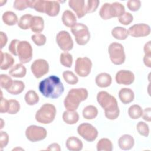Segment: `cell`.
<instances>
[{
  "mask_svg": "<svg viewBox=\"0 0 151 151\" xmlns=\"http://www.w3.org/2000/svg\"><path fill=\"white\" fill-rule=\"evenodd\" d=\"M40 92L47 98L55 99L64 93V87L60 78L52 75L41 81L39 83Z\"/></svg>",
  "mask_w": 151,
  "mask_h": 151,
  "instance_id": "cell-1",
  "label": "cell"
},
{
  "mask_svg": "<svg viewBox=\"0 0 151 151\" xmlns=\"http://www.w3.org/2000/svg\"><path fill=\"white\" fill-rule=\"evenodd\" d=\"M97 101L104 110L106 117L109 120L116 119L120 114V110L116 99L105 91H101L97 95Z\"/></svg>",
  "mask_w": 151,
  "mask_h": 151,
  "instance_id": "cell-2",
  "label": "cell"
},
{
  "mask_svg": "<svg viewBox=\"0 0 151 151\" xmlns=\"http://www.w3.org/2000/svg\"><path fill=\"white\" fill-rule=\"evenodd\" d=\"M88 96L87 89L84 88H72L69 90L64 100V105L67 110L76 111L80 103L86 100Z\"/></svg>",
  "mask_w": 151,
  "mask_h": 151,
  "instance_id": "cell-3",
  "label": "cell"
},
{
  "mask_svg": "<svg viewBox=\"0 0 151 151\" xmlns=\"http://www.w3.org/2000/svg\"><path fill=\"white\" fill-rule=\"evenodd\" d=\"M125 12L124 6L119 2L112 4L104 3L101 7L99 15L104 20H107L114 17H120Z\"/></svg>",
  "mask_w": 151,
  "mask_h": 151,
  "instance_id": "cell-4",
  "label": "cell"
},
{
  "mask_svg": "<svg viewBox=\"0 0 151 151\" xmlns=\"http://www.w3.org/2000/svg\"><path fill=\"white\" fill-rule=\"evenodd\" d=\"M56 108L50 103L44 104L36 112L35 118L37 122L42 124H50L55 119Z\"/></svg>",
  "mask_w": 151,
  "mask_h": 151,
  "instance_id": "cell-5",
  "label": "cell"
},
{
  "mask_svg": "<svg viewBox=\"0 0 151 151\" xmlns=\"http://www.w3.org/2000/svg\"><path fill=\"white\" fill-rule=\"evenodd\" d=\"M71 31L75 37L76 41L80 45L87 44L90 38V33L88 27L82 23H76L71 28Z\"/></svg>",
  "mask_w": 151,
  "mask_h": 151,
  "instance_id": "cell-6",
  "label": "cell"
},
{
  "mask_svg": "<svg viewBox=\"0 0 151 151\" xmlns=\"http://www.w3.org/2000/svg\"><path fill=\"white\" fill-rule=\"evenodd\" d=\"M108 52L111 62L115 65H121L125 61L126 55L123 46L118 42L111 43L108 48Z\"/></svg>",
  "mask_w": 151,
  "mask_h": 151,
  "instance_id": "cell-7",
  "label": "cell"
},
{
  "mask_svg": "<svg viewBox=\"0 0 151 151\" xmlns=\"http://www.w3.org/2000/svg\"><path fill=\"white\" fill-rule=\"evenodd\" d=\"M17 56L22 64L29 62L32 58V48L27 41H19L17 46Z\"/></svg>",
  "mask_w": 151,
  "mask_h": 151,
  "instance_id": "cell-8",
  "label": "cell"
},
{
  "mask_svg": "<svg viewBox=\"0 0 151 151\" xmlns=\"http://www.w3.org/2000/svg\"><path fill=\"white\" fill-rule=\"evenodd\" d=\"M47 135V132L46 129L41 126L31 125L25 130L27 139L32 142L42 140L46 138Z\"/></svg>",
  "mask_w": 151,
  "mask_h": 151,
  "instance_id": "cell-9",
  "label": "cell"
},
{
  "mask_svg": "<svg viewBox=\"0 0 151 151\" xmlns=\"http://www.w3.org/2000/svg\"><path fill=\"white\" fill-rule=\"evenodd\" d=\"M78 134L87 142L94 141L98 136L97 130L91 124L83 123L77 127Z\"/></svg>",
  "mask_w": 151,
  "mask_h": 151,
  "instance_id": "cell-10",
  "label": "cell"
},
{
  "mask_svg": "<svg viewBox=\"0 0 151 151\" xmlns=\"http://www.w3.org/2000/svg\"><path fill=\"white\" fill-rule=\"evenodd\" d=\"M92 67L91 60L87 57H78L75 64L74 70L76 74L81 77H85L89 75Z\"/></svg>",
  "mask_w": 151,
  "mask_h": 151,
  "instance_id": "cell-11",
  "label": "cell"
},
{
  "mask_svg": "<svg viewBox=\"0 0 151 151\" xmlns=\"http://www.w3.org/2000/svg\"><path fill=\"white\" fill-rule=\"evenodd\" d=\"M56 42L60 48L65 52H68L73 48L72 38L66 31H61L57 34Z\"/></svg>",
  "mask_w": 151,
  "mask_h": 151,
  "instance_id": "cell-12",
  "label": "cell"
},
{
  "mask_svg": "<svg viewBox=\"0 0 151 151\" xmlns=\"http://www.w3.org/2000/svg\"><path fill=\"white\" fill-rule=\"evenodd\" d=\"M31 70L37 78H40L49 71L48 63L44 59H37L32 63Z\"/></svg>",
  "mask_w": 151,
  "mask_h": 151,
  "instance_id": "cell-13",
  "label": "cell"
},
{
  "mask_svg": "<svg viewBox=\"0 0 151 151\" xmlns=\"http://www.w3.org/2000/svg\"><path fill=\"white\" fill-rule=\"evenodd\" d=\"M127 31L129 35L133 37H144L150 34V27L146 24L140 23L132 25Z\"/></svg>",
  "mask_w": 151,
  "mask_h": 151,
  "instance_id": "cell-14",
  "label": "cell"
},
{
  "mask_svg": "<svg viewBox=\"0 0 151 151\" xmlns=\"http://www.w3.org/2000/svg\"><path fill=\"white\" fill-rule=\"evenodd\" d=\"M134 74L129 70H121L119 71L115 77L116 81L119 84L130 85L134 81Z\"/></svg>",
  "mask_w": 151,
  "mask_h": 151,
  "instance_id": "cell-15",
  "label": "cell"
},
{
  "mask_svg": "<svg viewBox=\"0 0 151 151\" xmlns=\"http://www.w3.org/2000/svg\"><path fill=\"white\" fill-rule=\"evenodd\" d=\"M84 0H70L68 5L76 14L78 18H81L86 15V5Z\"/></svg>",
  "mask_w": 151,
  "mask_h": 151,
  "instance_id": "cell-16",
  "label": "cell"
},
{
  "mask_svg": "<svg viewBox=\"0 0 151 151\" xmlns=\"http://www.w3.org/2000/svg\"><path fill=\"white\" fill-rule=\"evenodd\" d=\"M60 5L58 1H45L44 5V13L50 17H55L60 12Z\"/></svg>",
  "mask_w": 151,
  "mask_h": 151,
  "instance_id": "cell-17",
  "label": "cell"
},
{
  "mask_svg": "<svg viewBox=\"0 0 151 151\" xmlns=\"http://www.w3.org/2000/svg\"><path fill=\"white\" fill-rule=\"evenodd\" d=\"M119 147L123 150H128L133 148L134 145V138L129 134H123L118 140Z\"/></svg>",
  "mask_w": 151,
  "mask_h": 151,
  "instance_id": "cell-18",
  "label": "cell"
},
{
  "mask_svg": "<svg viewBox=\"0 0 151 151\" xmlns=\"http://www.w3.org/2000/svg\"><path fill=\"white\" fill-rule=\"evenodd\" d=\"M96 84L100 88H106L110 86L112 83L111 76L106 73L99 74L95 78Z\"/></svg>",
  "mask_w": 151,
  "mask_h": 151,
  "instance_id": "cell-19",
  "label": "cell"
},
{
  "mask_svg": "<svg viewBox=\"0 0 151 151\" xmlns=\"http://www.w3.org/2000/svg\"><path fill=\"white\" fill-rule=\"evenodd\" d=\"M67 149L70 151H80L83 149L82 141L75 136L69 137L65 142Z\"/></svg>",
  "mask_w": 151,
  "mask_h": 151,
  "instance_id": "cell-20",
  "label": "cell"
},
{
  "mask_svg": "<svg viewBox=\"0 0 151 151\" xmlns=\"http://www.w3.org/2000/svg\"><path fill=\"white\" fill-rule=\"evenodd\" d=\"M119 97L124 104L132 102L134 99V94L133 91L129 88H121L119 92Z\"/></svg>",
  "mask_w": 151,
  "mask_h": 151,
  "instance_id": "cell-21",
  "label": "cell"
},
{
  "mask_svg": "<svg viewBox=\"0 0 151 151\" xmlns=\"http://www.w3.org/2000/svg\"><path fill=\"white\" fill-rule=\"evenodd\" d=\"M44 28V21L42 17L40 16H33L30 24V29L37 34L41 32Z\"/></svg>",
  "mask_w": 151,
  "mask_h": 151,
  "instance_id": "cell-22",
  "label": "cell"
},
{
  "mask_svg": "<svg viewBox=\"0 0 151 151\" xmlns=\"http://www.w3.org/2000/svg\"><path fill=\"white\" fill-rule=\"evenodd\" d=\"M1 52V65L0 68L2 70H6L11 67L14 64L15 60L12 55L9 54L5 52L2 51Z\"/></svg>",
  "mask_w": 151,
  "mask_h": 151,
  "instance_id": "cell-23",
  "label": "cell"
},
{
  "mask_svg": "<svg viewBox=\"0 0 151 151\" xmlns=\"http://www.w3.org/2000/svg\"><path fill=\"white\" fill-rule=\"evenodd\" d=\"M62 22L67 27L71 28L77 23L76 15L70 10H65L62 15Z\"/></svg>",
  "mask_w": 151,
  "mask_h": 151,
  "instance_id": "cell-24",
  "label": "cell"
},
{
  "mask_svg": "<svg viewBox=\"0 0 151 151\" xmlns=\"http://www.w3.org/2000/svg\"><path fill=\"white\" fill-rule=\"evenodd\" d=\"M27 73V69L22 63H18L13 66L9 71V74L16 78H22Z\"/></svg>",
  "mask_w": 151,
  "mask_h": 151,
  "instance_id": "cell-25",
  "label": "cell"
},
{
  "mask_svg": "<svg viewBox=\"0 0 151 151\" xmlns=\"http://www.w3.org/2000/svg\"><path fill=\"white\" fill-rule=\"evenodd\" d=\"M63 120L68 124H74L79 120V114L76 111L67 110L63 114Z\"/></svg>",
  "mask_w": 151,
  "mask_h": 151,
  "instance_id": "cell-26",
  "label": "cell"
},
{
  "mask_svg": "<svg viewBox=\"0 0 151 151\" xmlns=\"http://www.w3.org/2000/svg\"><path fill=\"white\" fill-rule=\"evenodd\" d=\"M25 88V84L22 81L14 80L11 86L6 90L9 94L17 95L21 93Z\"/></svg>",
  "mask_w": 151,
  "mask_h": 151,
  "instance_id": "cell-27",
  "label": "cell"
},
{
  "mask_svg": "<svg viewBox=\"0 0 151 151\" xmlns=\"http://www.w3.org/2000/svg\"><path fill=\"white\" fill-rule=\"evenodd\" d=\"M82 114L84 119L87 120H92L97 117L98 114V110L94 106L88 105L84 108Z\"/></svg>",
  "mask_w": 151,
  "mask_h": 151,
  "instance_id": "cell-28",
  "label": "cell"
},
{
  "mask_svg": "<svg viewBox=\"0 0 151 151\" xmlns=\"http://www.w3.org/2000/svg\"><path fill=\"white\" fill-rule=\"evenodd\" d=\"M2 18L5 24L9 26L15 25L18 21L17 15L14 12L9 11H6L3 14Z\"/></svg>",
  "mask_w": 151,
  "mask_h": 151,
  "instance_id": "cell-29",
  "label": "cell"
},
{
  "mask_svg": "<svg viewBox=\"0 0 151 151\" xmlns=\"http://www.w3.org/2000/svg\"><path fill=\"white\" fill-rule=\"evenodd\" d=\"M111 35L117 40H124L127 38L129 34L126 28L122 27H116L111 30Z\"/></svg>",
  "mask_w": 151,
  "mask_h": 151,
  "instance_id": "cell-30",
  "label": "cell"
},
{
  "mask_svg": "<svg viewBox=\"0 0 151 151\" xmlns=\"http://www.w3.org/2000/svg\"><path fill=\"white\" fill-rule=\"evenodd\" d=\"M97 151H111L113 150V144L110 140L107 138H102L97 143Z\"/></svg>",
  "mask_w": 151,
  "mask_h": 151,
  "instance_id": "cell-31",
  "label": "cell"
},
{
  "mask_svg": "<svg viewBox=\"0 0 151 151\" xmlns=\"http://www.w3.org/2000/svg\"><path fill=\"white\" fill-rule=\"evenodd\" d=\"M25 101L27 104L33 106L39 101V96L34 90L28 91L25 95Z\"/></svg>",
  "mask_w": 151,
  "mask_h": 151,
  "instance_id": "cell-32",
  "label": "cell"
},
{
  "mask_svg": "<svg viewBox=\"0 0 151 151\" xmlns=\"http://www.w3.org/2000/svg\"><path fill=\"white\" fill-rule=\"evenodd\" d=\"M32 15L29 14H26L21 17L19 20L18 22V26L24 30L28 29L30 28L31 21L32 18Z\"/></svg>",
  "mask_w": 151,
  "mask_h": 151,
  "instance_id": "cell-33",
  "label": "cell"
},
{
  "mask_svg": "<svg viewBox=\"0 0 151 151\" xmlns=\"http://www.w3.org/2000/svg\"><path fill=\"white\" fill-rule=\"evenodd\" d=\"M143 110L142 107L137 104L131 106L128 109V114L132 119H137L142 117Z\"/></svg>",
  "mask_w": 151,
  "mask_h": 151,
  "instance_id": "cell-34",
  "label": "cell"
},
{
  "mask_svg": "<svg viewBox=\"0 0 151 151\" xmlns=\"http://www.w3.org/2000/svg\"><path fill=\"white\" fill-rule=\"evenodd\" d=\"M63 77L65 81L68 84L74 85L77 84L78 81V78L77 76H76L73 72L69 70L64 71L63 73Z\"/></svg>",
  "mask_w": 151,
  "mask_h": 151,
  "instance_id": "cell-35",
  "label": "cell"
},
{
  "mask_svg": "<svg viewBox=\"0 0 151 151\" xmlns=\"http://www.w3.org/2000/svg\"><path fill=\"white\" fill-rule=\"evenodd\" d=\"M60 63L65 67H71L73 64V56L71 54L65 52H63L60 54Z\"/></svg>",
  "mask_w": 151,
  "mask_h": 151,
  "instance_id": "cell-36",
  "label": "cell"
},
{
  "mask_svg": "<svg viewBox=\"0 0 151 151\" xmlns=\"http://www.w3.org/2000/svg\"><path fill=\"white\" fill-rule=\"evenodd\" d=\"M13 81L8 75L2 74L0 76V85L1 88L7 90L12 85Z\"/></svg>",
  "mask_w": 151,
  "mask_h": 151,
  "instance_id": "cell-37",
  "label": "cell"
},
{
  "mask_svg": "<svg viewBox=\"0 0 151 151\" xmlns=\"http://www.w3.org/2000/svg\"><path fill=\"white\" fill-rule=\"evenodd\" d=\"M138 133L143 136L147 137L149 134V127L148 124L144 122H139L136 125Z\"/></svg>",
  "mask_w": 151,
  "mask_h": 151,
  "instance_id": "cell-38",
  "label": "cell"
},
{
  "mask_svg": "<svg viewBox=\"0 0 151 151\" xmlns=\"http://www.w3.org/2000/svg\"><path fill=\"white\" fill-rule=\"evenodd\" d=\"M20 110L19 103L15 99L9 100V107L8 113L10 114H17Z\"/></svg>",
  "mask_w": 151,
  "mask_h": 151,
  "instance_id": "cell-39",
  "label": "cell"
},
{
  "mask_svg": "<svg viewBox=\"0 0 151 151\" xmlns=\"http://www.w3.org/2000/svg\"><path fill=\"white\" fill-rule=\"evenodd\" d=\"M31 40L37 46H42L46 43V37L41 33L34 34L31 36Z\"/></svg>",
  "mask_w": 151,
  "mask_h": 151,
  "instance_id": "cell-40",
  "label": "cell"
},
{
  "mask_svg": "<svg viewBox=\"0 0 151 151\" xmlns=\"http://www.w3.org/2000/svg\"><path fill=\"white\" fill-rule=\"evenodd\" d=\"M30 0H16L14 2L13 7L18 11L25 10L27 8H29Z\"/></svg>",
  "mask_w": 151,
  "mask_h": 151,
  "instance_id": "cell-41",
  "label": "cell"
},
{
  "mask_svg": "<svg viewBox=\"0 0 151 151\" xmlns=\"http://www.w3.org/2000/svg\"><path fill=\"white\" fill-rule=\"evenodd\" d=\"M100 4V1L98 0H88L87 1V5H86V13H92L97 9Z\"/></svg>",
  "mask_w": 151,
  "mask_h": 151,
  "instance_id": "cell-42",
  "label": "cell"
},
{
  "mask_svg": "<svg viewBox=\"0 0 151 151\" xmlns=\"http://www.w3.org/2000/svg\"><path fill=\"white\" fill-rule=\"evenodd\" d=\"M133 20V17L130 12H125L122 16L119 17V21L120 24L127 25H129Z\"/></svg>",
  "mask_w": 151,
  "mask_h": 151,
  "instance_id": "cell-43",
  "label": "cell"
},
{
  "mask_svg": "<svg viewBox=\"0 0 151 151\" xmlns=\"http://www.w3.org/2000/svg\"><path fill=\"white\" fill-rule=\"evenodd\" d=\"M127 6L132 11H137L141 6V2L139 0H129L127 2Z\"/></svg>",
  "mask_w": 151,
  "mask_h": 151,
  "instance_id": "cell-44",
  "label": "cell"
},
{
  "mask_svg": "<svg viewBox=\"0 0 151 151\" xmlns=\"http://www.w3.org/2000/svg\"><path fill=\"white\" fill-rule=\"evenodd\" d=\"M9 142V136L6 132L1 131L0 133V146L1 149L5 147Z\"/></svg>",
  "mask_w": 151,
  "mask_h": 151,
  "instance_id": "cell-45",
  "label": "cell"
},
{
  "mask_svg": "<svg viewBox=\"0 0 151 151\" xmlns=\"http://www.w3.org/2000/svg\"><path fill=\"white\" fill-rule=\"evenodd\" d=\"M19 41L17 39L12 40L9 47H8V50L9 51V52L15 56H17V44L19 42Z\"/></svg>",
  "mask_w": 151,
  "mask_h": 151,
  "instance_id": "cell-46",
  "label": "cell"
},
{
  "mask_svg": "<svg viewBox=\"0 0 151 151\" xmlns=\"http://www.w3.org/2000/svg\"><path fill=\"white\" fill-rule=\"evenodd\" d=\"M8 107H9V100L1 97V106H0L1 113H4L6 112H8Z\"/></svg>",
  "mask_w": 151,
  "mask_h": 151,
  "instance_id": "cell-47",
  "label": "cell"
},
{
  "mask_svg": "<svg viewBox=\"0 0 151 151\" xmlns=\"http://www.w3.org/2000/svg\"><path fill=\"white\" fill-rule=\"evenodd\" d=\"M150 113H151V109L150 107H147L144 109L143 110L142 113V118L143 120L147 122H150L151 121V116H150Z\"/></svg>",
  "mask_w": 151,
  "mask_h": 151,
  "instance_id": "cell-48",
  "label": "cell"
},
{
  "mask_svg": "<svg viewBox=\"0 0 151 151\" xmlns=\"http://www.w3.org/2000/svg\"><path fill=\"white\" fill-rule=\"evenodd\" d=\"M0 42H1V48H3L6 45L8 41V37L5 33L2 31L0 32Z\"/></svg>",
  "mask_w": 151,
  "mask_h": 151,
  "instance_id": "cell-49",
  "label": "cell"
},
{
  "mask_svg": "<svg viewBox=\"0 0 151 151\" xmlns=\"http://www.w3.org/2000/svg\"><path fill=\"white\" fill-rule=\"evenodd\" d=\"M151 41H149L145 44L143 50L145 52V55H151Z\"/></svg>",
  "mask_w": 151,
  "mask_h": 151,
  "instance_id": "cell-50",
  "label": "cell"
},
{
  "mask_svg": "<svg viewBox=\"0 0 151 151\" xmlns=\"http://www.w3.org/2000/svg\"><path fill=\"white\" fill-rule=\"evenodd\" d=\"M143 63L146 67L150 68L151 67V55H145L143 57Z\"/></svg>",
  "mask_w": 151,
  "mask_h": 151,
  "instance_id": "cell-51",
  "label": "cell"
},
{
  "mask_svg": "<svg viewBox=\"0 0 151 151\" xmlns=\"http://www.w3.org/2000/svg\"><path fill=\"white\" fill-rule=\"evenodd\" d=\"M47 150H55V151H60L61 148L60 145L58 143H54L48 146V147L47 148Z\"/></svg>",
  "mask_w": 151,
  "mask_h": 151,
  "instance_id": "cell-52",
  "label": "cell"
},
{
  "mask_svg": "<svg viewBox=\"0 0 151 151\" xmlns=\"http://www.w3.org/2000/svg\"><path fill=\"white\" fill-rule=\"evenodd\" d=\"M1 126L0 129H2L3 128V125H2V124H4V120L1 119Z\"/></svg>",
  "mask_w": 151,
  "mask_h": 151,
  "instance_id": "cell-53",
  "label": "cell"
}]
</instances>
